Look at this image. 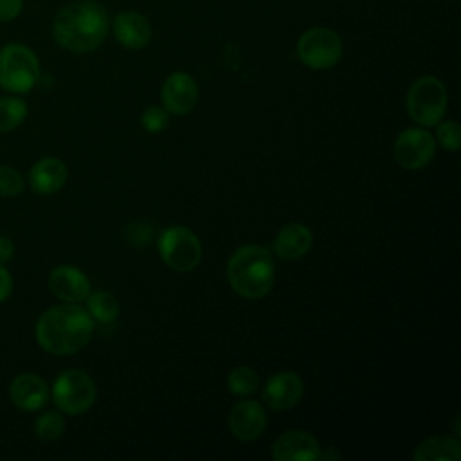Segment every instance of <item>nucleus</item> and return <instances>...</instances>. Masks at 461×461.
Returning a JSON list of instances; mask_svg holds the SVG:
<instances>
[{
	"label": "nucleus",
	"mask_w": 461,
	"mask_h": 461,
	"mask_svg": "<svg viewBox=\"0 0 461 461\" xmlns=\"http://www.w3.org/2000/svg\"><path fill=\"white\" fill-rule=\"evenodd\" d=\"M49 290L63 303L85 301L92 290L86 274L72 265H59L49 274Z\"/></svg>",
	"instance_id": "ddd939ff"
},
{
	"label": "nucleus",
	"mask_w": 461,
	"mask_h": 461,
	"mask_svg": "<svg viewBox=\"0 0 461 461\" xmlns=\"http://www.w3.org/2000/svg\"><path fill=\"white\" fill-rule=\"evenodd\" d=\"M38 56L22 43H9L0 49V88L11 94H27L38 83Z\"/></svg>",
	"instance_id": "20e7f679"
},
{
	"label": "nucleus",
	"mask_w": 461,
	"mask_h": 461,
	"mask_svg": "<svg viewBox=\"0 0 461 461\" xmlns=\"http://www.w3.org/2000/svg\"><path fill=\"white\" fill-rule=\"evenodd\" d=\"M436 140L439 142L441 148L448 151H457L461 146V126L457 121H445L436 124Z\"/></svg>",
	"instance_id": "b1692460"
},
{
	"label": "nucleus",
	"mask_w": 461,
	"mask_h": 461,
	"mask_svg": "<svg viewBox=\"0 0 461 461\" xmlns=\"http://www.w3.org/2000/svg\"><path fill=\"white\" fill-rule=\"evenodd\" d=\"M297 56L308 68H331L342 56V40L328 27H312L301 34L297 41Z\"/></svg>",
	"instance_id": "6e6552de"
},
{
	"label": "nucleus",
	"mask_w": 461,
	"mask_h": 461,
	"mask_svg": "<svg viewBox=\"0 0 461 461\" xmlns=\"http://www.w3.org/2000/svg\"><path fill=\"white\" fill-rule=\"evenodd\" d=\"M461 457V443L452 436H430L421 441L412 454L416 461H457Z\"/></svg>",
	"instance_id": "6ab92c4d"
},
{
	"label": "nucleus",
	"mask_w": 461,
	"mask_h": 461,
	"mask_svg": "<svg viewBox=\"0 0 461 461\" xmlns=\"http://www.w3.org/2000/svg\"><path fill=\"white\" fill-rule=\"evenodd\" d=\"M13 292V277L7 268L0 265V303H4Z\"/></svg>",
	"instance_id": "cd10ccee"
},
{
	"label": "nucleus",
	"mask_w": 461,
	"mask_h": 461,
	"mask_svg": "<svg viewBox=\"0 0 461 461\" xmlns=\"http://www.w3.org/2000/svg\"><path fill=\"white\" fill-rule=\"evenodd\" d=\"M27 117V104L20 97L2 95L0 97V133L16 130Z\"/></svg>",
	"instance_id": "aec40b11"
},
{
	"label": "nucleus",
	"mask_w": 461,
	"mask_h": 461,
	"mask_svg": "<svg viewBox=\"0 0 461 461\" xmlns=\"http://www.w3.org/2000/svg\"><path fill=\"white\" fill-rule=\"evenodd\" d=\"M393 153L403 169H421L434 158L436 139L425 128H405L396 137Z\"/></svg>",
	"instance_id": "1a4fd4ad"
},
{
	"label": "nucleus",
	"mask_w": 461,
	"mask_h": 461,
	"mask_svg": "<svg viewBox=\"0 0 461 461\" xmlns=\"http://www.w3.org/2000/svg\"><path fill=\"white\" fill-rule=\"evenodd\" d=\"M50 396L47 382L34 373L18 375L9 385V398L13 405L25 412L40 411L47 405Z\"/></svg>",
	"instance_id": "2eb2a0df"
},
{
	"label": "nucleus",
	"mask_w": 461,
	"mask_h": 461,
	"mask_svg": "<svg viewBox=\"0 0 461 461\" xmlns=\"http://www.w3.org/2000/svg\"><path fill=\"white\" fill-rule=\"evenodd\" d=\"M94 319L76 303H65L45 310L36 321V342L56 357L79 353L92 339Z\"/></svg>",
	"instance_id": "f257e3e1"
},
{
	"label": "nucleus",
	"mask_w": 461,
	"mask_h": 461,
	"mask_svg": "<svg viewBox=\"0 0 461 461\" xmlns=\"http://www.w3.org/2000/svg\"><path fill=\"white\" fill-rule=\"evenodd\" d=\"M67 166L58 157L40 158L29 171L31 189L38 194H54L67 182Z\"/></svg>",
	"instance_id": "f3484780"
},
{
	"label": "nucleus",
	"mask_w": 461,
	"mask_h": 461,
	"mask_svg": "<svg viewBox=\"0 0 461 461\" xmlns=\"http://www.w3.org/2000/svg\"><path fill=\"white\" fill-rule=\"evenodd\" d=\"M227 281L230 288L245 299L265 297L276 279V267L268 249L259 245L240 247L227 263Z\"/></svg>",
	"instance_id": "7ed1b4c3"
},
{
	"label": "nucleus",
	"mask_w": 461,
	"mask_h": 461,
	"mask_svg": "<svg viewBox=\"0 0 461 461\" xmlns=\"http://www.w3.org/2000/svg\"><path fill=\"white\" fill-rule=\"evenodd\" d=\"M34 432L41 441H56L65 432V420L58 411H47L38 416L34 423Z\"/></svg>",
	"instance_id": "5701e85b"
},
{
	"label": "nucleus",
	"mask_w": 461,
	"mask_h": 461,
	"mask_svg": "<svg viewBox=\"0 0 461 461\" xmlns=\"http://www.w3.org/2000/svg\"><path fill=\"white\" fill-rule=\"evenodd\" d=\"M304 384L295 371H279L272 375L263 387V402L272 411H288L299 403Z\"/></svg>",
	"instance_id": "9d476101"
},
{
	"label": "nucleus",
	"mask_w": 461,
	"mask_h": 461,
	"mask_svg": "<svg viewBox=\"0 0 461 461\" xmlns=\"http://www.w3.org/2000/svg\"><path fill=\"white\" fill-rule=\"evenodd\" d=\"M160 97L167 113L185 115L198 101L196 81L187 72H173L166 77Z\"/></svg>",
	"instance_id": "f8f14e48"
},
{
	"label": "nucleus",
	"mask_w": 461,
	"mask_h": 461,
	"mask_svg": "<svg viewBox=\"0 0 461 461\" xmlns=\"http://www.w3.org/2000/svg\"><path fill=\"white\" fill-rule=\"evenodd\" d=\"M108 13L94 0H77L58 11L52 36L65 50L85 54L95 50L108 34Z\"/></svg>",
	"instance_id": "f03ea898"
},
{
	"label": "nucleus",
	"mask_w": 461,
	"mask_h": 461,
	"mask_svg": "<svg viewBox=\"0 0 461 461\" xmlns=\"http://www.w3.org/2000/svg\"><path fill=\"white\" fill-rule=\"evenodd\" d=\"M270 456L276 461H313L321 456V445L310 432L288 430L272 443Z\"/></svg>",
	"instance_id": "4468645a"
},
{
	"label": "nucleus",
	"mask_w": 461,
	"mask_h": 461,
	"mask_svg": "<svg viewBox=\"0 0 461 461\" xmlns=\"http://www.w3.org/2000/svg\"><path fill=\"white\" fill-rule=\"evenodd\" d=\"M158 252L164 263L175 272H191L202 259V243L198 236L182 225H171L158 238Z\"/></svg>",
	"instance_id": "0eeeda50"
},
{
	"label": "nucleus",
	"mask_w": 461,
	"mask_h": 461,
	"mask_svg": "<svg viewBox=\"0 0 461 461\" xmlns=\"http://www.w3.org/2000/svg\"><path fill=\"white\" fill-rule=\"evenodd\" d=\"M97 396V389L90 375L81 369L63 371L52 385V402L54 405L70 416L86 412Z\"/></svg>",
	"instance_id": "423d86ee"
},
{
	"label": "nucleus",
	"mask_w": 461,
	"mask_h": 461,
	"mask_svg": "<svg viewBox=\"0 0 461 461\" xmlns=\"http://www.w3.org/2000/svg\"><path fill=\"white\" fill-rule=\"evenodd\" d=\"M407 113L423 128L436 126L447 110V88L436 76L418 77L407 92Z\"/></svg>",
	"instance_id": "39448f33"
},
{
	"label": "nucleus",
	"mask_w": 461,
	"mask_h": 461,
	"mask_svg": "<svg viewBox=\"0 0 461 461\" xmlns=\"http://www.w3.org/2000/svg\"><path fill=\"white\" fill-rule=\"evenodd\" d=\"M313 243L312 230L303 223H288L279 229L274 240V252L279 259L295 261L303 258Z\"/></svg>",
	"instance_id": "a211bd4d"
},
{
	"label": "nucleus",
	"mask_w": 461,
	"mask_h": 461,
	"mask_svg": "<svg viewBox=\"0 0 461 461\" xmlns=\"http://www.w3.org/2000/svg\"><path fill=\"white\" fill-rule=\"evenodd\" d=\"M23 9V0H0V22L14 20Z\"/></svg>",
	"instance_id": "bb28decb"
},
{
	"label": "nucleus",
	"mask_w": 461,
	"mask_h": 461,
	"mask_svg": "<svg viewBox=\"0 0 461 461\" xmlns=\"http://www.w3.org/2000/svg\"><path fill=\"white\" fill-rule=\"evenodd\" d=\"M23 191V176L11 166H0V194L16 196Z\"/></svg>",
	"instance_id": "393cba45"
},
{
	"label": "nucleus",
	"mask_w": 461,
	"mask_h": 461,
	"mask_svg": "<svg viewBox=\"0 0 461 461\" xmlns=\"http://www.w3.org/2000/svg\"><path fill=\"white\" fill-rule=\"evenodd\" d=\"M229 430L240 441H254L267 429V412L256 400H241L229 412Z\"/></svg>",
	"instance_id": "9b49d317"
},
{
	"label": "nucleus",
	"mask_w": 461,
	"mask_h": 461,
	"mask_svg": "<svg viewBox=\"0 0 461 461\" xmlns=\"http://www.w3.org/2000/svg\"><path fill=\"white\" fill-rule=\"evenodd\" d=\"M169 121V113L166 112V108L162 106H149L142 112L140 115V124L144 130H148L149 133H160Z\"/></svg>",
	"instance_id": "a878e982"
},
{
	"label": "nucleus",
	"mask_w": 461,
	"mask_h": 461,
	"mask_svg": "<svg viewBox=\"0 0 461 461\" xmlns=\"http://www.w3.org/2000/svg\"><path fill=\"white\" fill-rule=\"evenodd\" d=\"M227 387L236 396H249L258 391L259 376L252 367L240 366L227 375Z\"/></svg>",
	"instance_id": "4be33fe9"
},
{
	"label": "nucleus",
	"mask_w": 461,
	"mask_h": 461,
	"mask_svg": "<svg viewBox=\"0 0 461 461\" xmlns=\"http://www.w3.org/2000/svg\"><path fill=\"white\" fill-rule=\"evenodd\" d=\"M86 312L99 322H112L119 315V303L108 292H94L86 297Z\"/></svg>",
	"instance_id": "412c9836"
},
{
	"label": "nucleus",
	"mask_w": 461,
	"mask_h": 461,
	"mask_svg": "<svg viewBox=\"0 0 461 461\" xmlns=\"http://www.w3.org/2000/svg\"><path fill=\"white\" fill-rule=\"evenodd\" d=\"M115 40L131 50L142 49L151 38V25L148 18L137 11H122L113 20Z\"/></svg>",
	"instance_id": "dca6fc26"
},
{
	"label": "nucleus",
	"mask_w": 461,
	"mask_h": 461,
	"mask_svg": "<svg viewBox=\"0 0 461 461\" xmlns=\"http://www.w3.org/2000/svg\"><path fill=\"white\" fill-rule=\"evenodd\" d=\"M14 254V243L7 236H0V265L7 263Z\"/></svg>",
	"instance_id": "c85d7f7f"
}]
</instances>
